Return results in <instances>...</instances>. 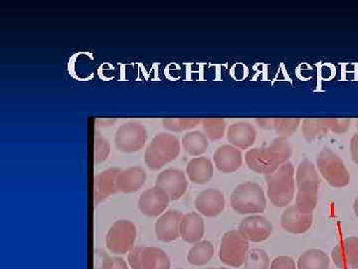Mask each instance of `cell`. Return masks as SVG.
I'll return each mask as SVG.
<instances>
[{
	"label": "cell",
	"instance_id": "cell-1",
	"mask_svg": "<svg viewBox=\"0 0 358 269\" xmlns=\"http://www.w3.org/2000/svg\"><path fill=\"white\" fill-rule=\"evenodd\" d=\"M292 154L293 149L287 139L278 137L267 146L249 150L245 155V160L252 171L268 176L289 162Z\"/></svg>",
	"mask_w": 358,
	"mask_h": 269
},
{
	"label": "cell",
	"instance_id": "cell-2",
	"mask_svg": "<svg viewBox=\"0 0 358 269\" xmlns=\"http://www.w3.org/2000/svg\"><path fill=\"white\" fill-rule=\"evenodd\" d=\"M296 205L305 214H313L319 200L320 174L310 160L300 163L296 174Z\"/></svg>",
	"mask_w": 358,
	"mask_h": 269
},
{
	"label": "cell",
	"instance_id": "cell-3",
	"mask_svg": "<svg viewBox=\"0 0 358 269\" xmlns=\"http://www.w3.org/2000/svg\"><path fill=\"white\" fill-rule=\"evenodd\" d=\"M268 198L275 207H287L294 200V167L291 162L280 167L275 173L266 176Z\"/></svg>",
	"mask_w": 358,
	"mask_h": 269
},
{
	"label": "cell",
	"instance_id": "cell-4",
	"mask_svg": "<svg viewBox=\"0 0 358 269\" xmlns=\"http://www.w3.org/2000/svg\"><path fill=\"white\" fill-rule=\"evenodd\" d=\"M231 207L237 214H263L267 207V199L260 185L253 181L240 184L235 188L230 198Z\"/></svg>",
	"mask_w": 358,
	"mask_h": 269
},
{
	"label": "cell",
	"instance_id": "cell-5",
	"mask_svg": "<svg viewBox=\"0 0 358 269\" xmlns=\"http://www.w3.org/2000/svg\"><path fill=\"white\" fill-rule=\"evenodd\" d=\"M180 149V142L174 134H157L145 150V165L152 171H159L178 157Z\"/></svg>",
	"mask_w": 358,
	"mask_h": 269
},
{
	"label": "cell",
	"instance_id": "cell-6",
	"mask_svg": "<svg viewBox=\"0 0 358 269\" xmlns=\"http://www.w3.org/2000/svg\"><path fill=\"white\" fill-rule=\"evenodd\" d=\"M317 167L322 178L334 188H345L350 181L345 163L336 153L324 149L317 158Z\"/></svg>",
	"mask_w": 358,
	"mask_h": 269
},
{
	"label": "cell",
	"instance_id": "cell-7",
	"mask_svg": "<svg viewBox=\"0 0 358 269\" xmlns=\"http://www.w3.org/2000/svg\"><path fill=\"white\" fill-rule=\"evenodd\" d=\"M249 252V242L238 230L227 231L223 235L219 249V259L231 268L243 265Z\"/></svg>",
	"mask_w": 358,
	"mask_h": 269
},
{
	"label": "cell",
	"instance_id": "cell-8",
	"mask_svg": "<svg viewBox=\"0 0 358 269\" xmlns=\"http://www.w3.org/2000/svg\"><path fill=\"white\" fill-rule=\"evenodd\" d=\"M138 230L131 221H115L106 235V247L112 254H126L134 247Z\"/></svg>",
	"mask_w": 358,
	"mask_h": 269
},
{
	"label": "cell",
	"instance_id": "cell-9",
	"mask_svg": "<svg viewBox=\"0 0 358 269\" xmlns=\"http://www.w3.org/2000/svg\"><path fill=\"white\" fill-rule=\"evenodd\" d=\"M147 140V129L136 121L124 123L117 128L115 134V147L126 154L138 152L145 147Z\"/></svg>",
	"mask_w": 358,
	"mask_h": 269
},
{
	"label": "cell",
	"instance_id": "cell-10",
	"mask_svg": "<svg viewBox=\"0 0 358 269\" xmlns=\"http://www.w3.org/2000/svg\"><path fill=\"white\" fill-rule=\"evenodd\" d=\"M129 264L133 269H171V259L159 247H136L129 252Z\"/></svg>",
	"mask_w": 358,
	"mask_h": 269
},
{
	"label": "cell",
	"instance_id": "cell-11",
	"mask_svg": "<svg viewBox=\"0 0 358 269\" xmlns=\"http://www.w3.org/2000/svg\"><path fill=\"white\" fill-rule=\"evenodd\" d=\"M301 123V132L308 143L326 136L329 132L334 134L345 133L350 124V120L334 118H307Z\"/></svg>",
	"mask_w": 358,
	"mask_h": 269
},
{
	"label": "cell",
	"instance_id": "cell-12",
	"mask_svg": "<svg viewBox=\"0 0 358 269\" xmlns=\"http://www.w3.org/2000/svg\"><path fill=\"white\" fill-rule=\"evenodd\" d=\"M155 186L169 195L171 202L178 200L185 195L188 188L187 178L181 170L169 167L155 179Z\"/></svg>",
	"mask_w": 358,
	"mask_h": 269
},
{
	"label": "cell",
	"instance_id": "cell-13",
	"mask_svg": "<svg viewBox=\"0 0 358 269\" xmlns=\"http://www.w3.org/2000/svg\"><path fill=\"white\" fill-rule=\"evenodd\" d=\"M245 240L251 242H262L267 240L273 233V224L265 216L253 214L242 219L238 228Z\"/></svg>",
	"mask_w": 358,
	"mask_h": 269
},
{
	"label": "cell",
	"instance_id": "cell-14",
	"mask_svg": "<svg viewBox=\"0 0 358 269\" xmlns=\"http://www.w3.org/2000/svg\"><path fill=\"white\" fill-rule=\"evenodd\" d=\"M171 199L162 188L154 186L141 193L138 209L148 218H157L166 212Z\"/></svg>",
	"mask_w": 358,
	"mask_h": 269
},
{
	"label": "cell",
	"instance_id": "cell-15",
	"mask_svg": "<svg viewBox=\"0 0 358 269\" xmlns=\"http://www.w3.org/2000/svg\"><path fill=\"white\" fill-rule=\"evenodd\" d=\"M195 209L201 216L216 218L225 209L226 200L223 193L216 188L202 191L195 199Z\"/></svg>",
	"mask_w": 358,
	"mask_h": 269
},
{
	"label": "cell",
	"instance_id": "cell-16",
	"mask_svg": "<svg viewBox=\"0 0 358 269\" xmlns=\"http://www.w3.org/2000/svg\"><path fill=\"white\" fill-rule=\"evenodd\" d=\"M183 214L171 209L159 216L155 226V235L162 242H171L180 237V221Z\"/></svg>",
	"mask_w": 358,
	"mask_h": 269
},
{
	"label": "cell",
	"instance_id": "cell-17",
	"mask_svg": "<svg viewBox=\"0 0 358 269\" xmlns=\"http://www.w3.org/2000/svg\"><path fill=\"white\" fill-rule=\"evenodd\" d=\"M282 230L294 235H303L313 226V214H305L296 205H289L281 216Z\"/></svg>",
	"mask_w": 358,
	"mask_h": 269
},
{
	"label": "cell",
	"instance_id": "cell-18",
	"mask_svg": "<svg viewBox=\"0 0 358 269\" xmlns=\"http://www.w3.org/2000/svg\"><path fill=\"white\" fill-rule=\"evenodd\" d=\"M331 258L339 269H358V237L346 238L336 245Z\"/></svg>",
	"mask_w": 358,
	"mask_h": 269
},
{
	"label": "cell",
	"instance_id": "cell-19",
	"mask_svg": "<svg viewBox=\"0 0 358 269\" xmlns=\"http://www.w3.org/2000/svg\"><path fill=\"white\" fill-rule=\"evenodd\" d=\"M122 170L112 167L94 177V205H98L117 192V179Z\"/></svg>",
	"mask_w": 358,
	"mask_h": 269
},
{
	"label": "cell",
	"instance_id": "cell-20",
	"mask_svg": "<svg viewBox=\"0 0 358 269\" xmlns=\"http://www.w3.org/2000/svg\"><path fill=\"white\" fill-rule=\"evenodd\" d=\"M214 164L223 174L237 172L243 163L241 150L232 145L220 146L213 155Z\"/></svg>",
	"mask_w": 358,
	"mask_h": 269
},
{
	"label": "cell",
	"instance_id": "cell-21",
	"mask_svg": "<svg viewBox=\"0 0 358 269\" xmlns=\"http://www.w3.org/2000/svg\"><path fill=\"white\" fill-rule=\"evenodd\" d=\"M227 139L230 145L239 150H247L254 145L257 139V131L253 125L247 122H237L227 130Z\"/></svg>",
	"mask_w": 358,
	"mask_h": 269
},
{
	"label": "cell",
	"instance_id": "cell-22",
	"mask_svg": "<svg viewBox=\"0 0 358 269\" xmlns=\"http://www.w3.org/2000/svg\"><path fill=\"white\" fill-rule=\"evenodd\" d=\"M205 223L201 214L192 212L183 214L180 221V237L187 244H196L204 237Z\"/></svg>",
	"mask_w": 358,
	"mask_h": 269
},
{
	"label": "cell",
	"instance_id": "cell-23",
	"mask_svg": "<svg viewBox=\"0 0 358 269\" xmlns=\"http://www.w3.org/2000/svg\"><path fill=\"white\" fill-rule=\"evenodd\" d=\"M256 123L261 129L275 131L280 138L287 139L296 132L301 120L299 118H259Z\"/></svg>",
	"mask_w": 358,
	"mask_h": 269
},
{
	"label": "cell",
	"instance_id": "cell-24",
	"mask_svg": "<svg viewBox=\"0 0 358 269\" xmlns=\"http://www.w3.org/2000/svg\"><path fill=\"white\" fill-rule=\"evenodd\" d=\"M147 173L141 167L122 170L117 179V192L131 193L138 192L147 181Z\"/></svg>",
	"mask_w": 358,
	"mask_h": 269
},
{
	"label": "cell",
	"instance_id": "cell-25",
	"mask_svg": "<svg viewBox=\"0 0 358 269\" xmlns=\"http://www.w3.org/2000/svg\"><path fill=\"white\" fill-rule=\"evenodd\" d=\"M187 178L196 185H205L208 183L214 174V166L206 157H197L188 162L186 166Z\"/></svg>",
	"mask_w": 358,
	"mask_h": 269
},
{
	"label": "cell",
	"instance_id": "cell-26",
	"mask_svg": "<svg viewBox=\"0 0 358 269\" xmlns=\"http://www.w3.org/2000/svg\"><path fill=\"white\" fill-rule=\"evenodd\" d=\"M329 263L326 252L317 249H308L299 257L296 269H329Z\"/></svg>",
	"mask_w": 358,
	"mask_h": 269
},
{
	"label": "cell",
	"instance_id": "cell-27",
	"mask_svg": "<svg viewBox=\"0 0 358 269\" xmlns=\"http://www.w3.org/2000/svg\"><path fill=\"white\" fill-rule=\"evenodd\" d=\"M182 147L187 154L200 157L209 147L208 138L200 131H192L186 133L182 138Z\"/></svg>",
	"mask_w": 358,
	"mask_h": 269
},
{
	"label": "cell",
	"instance_id": "cell-28",
	"mask_svg": "<svg viewBox=\"0 0 358 269\" xmlns=\"http://www.w3.org/2000/svg\"><path fill=\"white\" fill-rule=\"evenodd\" d=\"M214 256V247L209 240H201L192 245L187 254V261L192 265H205Z\"/></svg>",
	"mask_w": 358,
	"mask_h": 269
},
{
	"label": "cell",
	"instance_id": "cell-29",
	"mask_svg": "<svg viewBox=\"0 0 358 269\" xmlns=\"http://www.w3.org/2000/svg\"><path fill=\"white\" fill-rule=\"evenodd\" d=\"M205 136L210 141L222 139L226 131V121L221 118H205L201 122Z\"/></svg>",
	"mask_w": 358,
	"mask_h": 269
},
{
	"label": "cell",
	"instance_id": "cell-30",
	"mask_svg": "<svg viewBox=\"0 0 358 269\" xmlns=\"http://www.w3.org/2000/svg\"><path fill=\"white\" fill-rule=\"evenodd\" d=\"M94 269H129L128 263L122 257H110L102 250H96L94 254Z\"/></svg>",
	"mask_w": 358,
	"mask_h": 269
},
{
	"label": "cell",
	"instance_id": "cell-31",
	"mask_svg": "<svg viewBox=\"0 0 358 269\" xmlns=\"http://www.w3.org/2000/svg\"><path fill=\"white\" fill-rule=\"evenodd\" d=\"M202 119L199 118H166L162 120V126L167 131L179 132L187 131L194 129L195 127L201 124Z\"/></svg>",
	"mask_w": 358,
	"mask_h": 269
},
{
	"label": "cell",
	"instance_id": "cell-32",
	"mask_svg": "<svg viewBox=\"0 0 358 269\" xmlns=\"http://www.w3.org/2000/svg\"><path fill=\"white\" fill-rule=\"evenodd\" d=\"M244 269H270V257L261 249L250 250L244 263Z\"/></svg>",
	"mask_w": 358,
	"mask_h": 269
},
{
	"label": "cell",
	"instance_id": "cell-33",
	"mask_svg": "<svg viewBox=\"0 0 358 269\" xmlns=\"http://www.w3.org/2000/svg\"><path fill=\"white\" fill-rule=\"evenodd\" d=\"M110 153V142L102 134L96 132L95 143H94V162L101 164L108 159Z\"/></svg>",
	"mask_w": 358,
	"mask_h": 269
},
{
	"label": "cell",
	"instance_id": "cell-34",
	"mask_svg": "<svg viewBox=\"0 0 358 269\" xmlns=\"http://www.w3.org/2000/svg\"><path fill=\"white\" fill-rule=\"evenodd\" d=\"M270 269H296V266L292 257L278 256L271 263Z\"/></svg>",
	"mask_w": 358,
	"mask_h": 269
},
{
	"label": "cell",
	"instance_id": "cell-35",
	"mask_svg": "<svg viewBox=\"0 0 358 269\" xmlns=\"http://www.w3.org/2000/svg\"><path fill=\"white\" fill-rule=\"evenodd\" d=\"M350 149L353 162L358 165V132L353 134L352 141H350Z\"/></svg>",
	"mask_w": 358,
	"mask_h": 269
},
{
	"label": "cell",
	"instance_id": "cell-36",
	"mask_svg": "<svg viewBox=\"0 0 358 269\" xmlns=\"http://www.w3.org/2000/svg\"><path fill=\"white\" fill-rule=\"evenodd\" d=\"M100 122H103V126L102 127H108L110 126V124H114L117 120H110V119H105L103 121L102 120H99Z\"/></svg>",
	"mask_w": 358,
	"mask_h": 269
},
{
	"label": "cell",
	"instance_id": "cell-37",
	"mask_svg": "<svg viewBox=\"0 0 358 269\" xmlns=\"http://www.w3.org/2000/svg\"><path fill=\"white\" fill-rule=\"evenodd\" d=\"M353 211H355V216L358 218V197L355 200V204H353Z\"/></svg>",
	"mask_w": 358,
	"mask_h": 269
},
{
	"label": "cell",
	"instance_id": "cell-38",
	"mask_svg": "<svg viewBox=\"0 0 358 269\" xmlns=\"http://www.w3.org/2000/svg\"><path fill=\"white\" fill-rule=\"evenodd\" d=\"M205 269H229V268H205Z\"/></svg>",
	"mask_w": 358,
	"mask_h": 269
},
{
	"label": "cell",
	"instance_id": "cell-39",
	"mask_svg": "<svg viewBox=\"0 0 358 269\" xmlns=\"http://www.w3.org/2000/svg\"><path fill=\"white\" fill-rule=\"evenodd\" d=\"M355 127H357V130L358 131V120H357V123H355Z\"/></svg>",
	"mask_w": 358,
	"mask_h": 269
},
{
	"label": "cell",
	"instance_id": "cell-40",
	"mask_svg": "<svg viewBox=\"0 0 358 269\" xmlns=\"http://www.w3.org/2000/svg\"><path fill=\"white\" fill-rule=\"evenodd\" d=\"M178 269H181V268H178Z\"/></svg>",
	"mask_w": 358,
	"mask_h": 269
}]
</instances>
